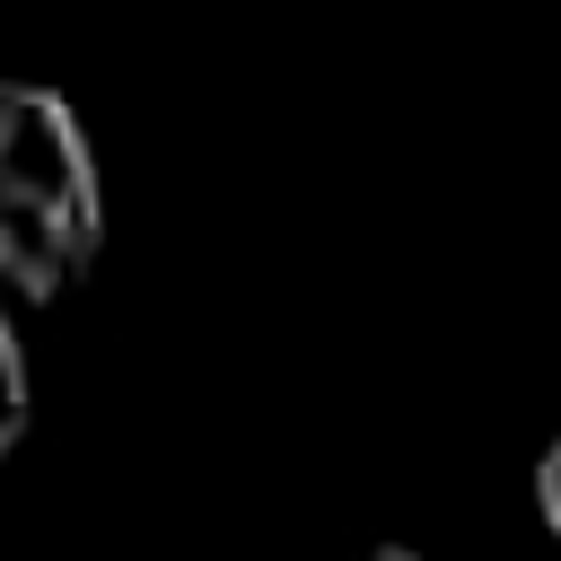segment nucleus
<instances>
[{
    "instance_id": "f03ea898",
    "label": "nucleus",
    "mask_w": 561,
    "mask_h": 561,
    "mask_svg": "<svg viewBox=\"0 0 561 561\" xmlns=\"http://www.w3.org/2000/svg\"><path fill=\"white\" fill-rule=\"evenodd\" d=\"M26 421H35V386H26V342L0 324V456L26 438Z\"/></svg>"
},
{
    "instance_id": "20e7f679",
    "label": "nucleus",
    "mask_w": 561,
    "mask_h": 561,
    "mask_svg": "<svg viewBox=\"0 0 561 561\" xmlns=\"http://www.w3.org/2000/svg\"><path fill=\"white\" fill-rule=\"evenodd\" d=\"M368 561H421V552H412V543H377Z\"/></svg>"
},
{
    "instance_id": "f257e3e1",
    "label": "nucleus",
    "mask_w": 561,
    "mask_h": 561,
    "mask_svg": "<svg viewBox=\"0 0 561 561\" xmlns=\"http://www.w3.org/2000/svg\"><path fill=\"white\" fill-rule=\"evenodd\" d=\"M96 245H105V193H96L79 114L35 79L0 88V272L9 289L44 307L88 280Z\"/></svg>"
},
{
    "instance_id": "7ed1b4c3",
    "label": "nucleus",
    "mask_w": 561,
    "mask_h": 561,
    "mask_svg": "<svg viewBox=\"0 0 561 561\" xmlns=\"http://www.w3.org/2000/svg\"><path fill=\"white\" fill-rule=\"evenodd\" d=\"M535 508H543V526H552V543H561V438L535 456Z\"/></svg>"
}]
</instances>
